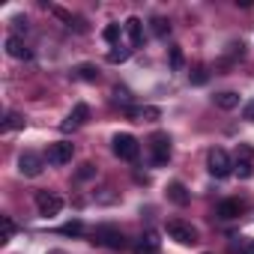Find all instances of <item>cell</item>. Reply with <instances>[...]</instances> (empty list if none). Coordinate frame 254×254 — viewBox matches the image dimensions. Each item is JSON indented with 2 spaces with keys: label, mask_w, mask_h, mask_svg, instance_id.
Listing matches in <instances>:
<instances>
[{
  "label": "cell",
  "mask_w": 254,
  "mask_h": 254,
  "mask_svg": "<svg viewBox=\"0 0 254 254\" xmlns=\"http://www.w3.org/2000/svg\"><path fill=\"white\" fill-rule=\"evenodd\" d=\"M54 15H57V18H60V21H66V24H69V27H72V15H69V12H66V9H60V6H54Z\"/></svg>",
  "instance_id": "30"
},
{
  "label": "cell",
  "mask_w": 254,
  "mask_h": 254,
  "mask_svg": "<svg viewBox=\"0 0 254 254\" xmlns=\"http://www.w3.org/2000/svg\"><path fill=\"white\" fill-rule=\"evenodd\" d=\"M215 105H218L221 111H233V108L239 105V93H233V90H224V93H218V96H215Z\"/></svg>",
  "instance_id": "16"
},
{
  "label": "cell",
  "mask_w": 254,
  "mask_h": 254,
  "mask_svg": "<svg viewBox=\"0 0 254 254\" xmlns=\"http://www.w3.org/2000/svg\"><path fill=\"white\" fill-rule=\"evenodd\" d=\"M42 168H45V162H42L39 153H30V150H27V153L18 156V171H21L24 177H39Z\"/></svg>",
  "instance_id": "9"
},
{
  "label": "cell",
  "mask_w": 254,
  "mask_h": 254,
  "mask_svg": "<svg viewBox=\"0 0 254 254\" xmlns=\"http://www.w3.org/2000/svg\"><path fill=\"white\" fill-rule=\"evenodd\" d=\"M242 254H254V239H251V242H245V248H242Z\"/></svg>",
  "instance_id": "31"
},
{
  "label": "cell",
  "mask_w": 254,
  "mask_h": 254,
  "mask_svg": "<svg viewBox=\"0 0 254 254\" xmlns=\"http://www.w3.org/2000/svg\"><path fill=\"white\" fill-rule=\"evenodd\" d=\"M242 120L254 123V99H251V102H245V108H242Z\"/></svg>",
  "instance_id": "29"
},
{
  "label": "cell",
  "mask_w": 254,
  "mask_h": 254,
  "mask_svg": "<svg viewBox=\"0 0 254 254\" xmlns=\"http://www.w3.org/2000/svg\"><path fill=\"white\" fill-rule=\"evenodd\" d=\"M72 156H75V144L72 141H54V144H48V153H45L48 165H57V168L69 165Z\"/></svg>",
  "instance_id": "4"
},
{
  "label": "cell",
  "mask_w": 254,
  "mask_h": 254,
  "mask_svg": "<svg viewBox=\"0 0 254 254\" xmlns=\"http://www.w3.org/2000/svg\"><path fill=\"white\" fill-rule=\"evenodd\" d=\"M24 117L18 114V111H9L6 114V120H3V132H15V129H24Z\"/></svg>",
  "instance_id": "17"
},
{
  "label": "cell",
  "mask_w": 254,
  "mask_h": 254,
  "mask_svg": "<svg viewBox=\"0 0 254 254\" xmlns=\"http://www.w3.org/2000/svg\"><path fill=\"white\" fill-rule=\"evenodd\" d=\"M60 233H66V236H78V233H84V224L75 218V221H69V224H63V227H57Z\"/></svg>",
  "instance_id": "26"
},
{
  "label": "cell",
  "mask_w": 254,
  "mask_h": 254,
  "mask_svg": "<svg viewBox=\"0 0 254 254\" xmlns=\"http://www.w3.org/2000/svg\"><path fill=\"white\" fill-rule=\"evenodd\" d=\"M114 99H117V102H123V105H126V111H129L132 96H129V90H126V87H114Z\"/></svg>",
  "instance_id": "27"
},
{
  "label": "cell",
  "mask_w": 254,
  "mask_h": 254,
  "mask_svg": "<svg viewBox=\"0 0 254 254\" xmlns=\"http://www.w3.org/2000/svg\"><path fill=\"white\" fill-rule=\"evenodd\" d=\"M189 81H191L194 87H203V84L209 81V72H206V66H194V72L189 75Z\"/></svg>",
  "instance_id": "23"
},
{
  "label": "cell",
  "mask_w": 254,
  "mask_h": 254,
  "mask_svg": "<svg viewBox=\"0 0 254 254\" xmlns=\"http://www.w3.org/2000/svg\"><path fill=\"white\" fill-rule=\"evenodd\" d=\"M111 150H114V156L123 159V162H138V156H141V144H138L132 135H114Z\"/></svg>",
  "instance_id": "1"
},
{
  "label": "cell",
  "mask_w": 254,
  "mask_h": 254,
  "mask_svg": "<svg viewBox=\"0 0 254 254\" xmlns=\"http://www.w3.org/2000/svg\"><path fill=\"white\" fill-rule=\"evenodd\" d=\"M168 200L177 203V206H186V203L191 200V194H189V189H186L180 180H174V183H168Z\"/></svg>",
  "instance_id": "14"
},
{
  "label": "cell",
  "mask_w": 254,
  "mask_h": 254,
  "mask_svg": "<svg viewBox=\"0 0 254 254\" xmlns=\"http://www.w3.org/2000/svg\"><path fill=\"white\" fill-rule=\"evenodd\" d=\"M120 36H123V27H120V24H108V27L102 30V39H105L108 45H117Z\"/></svg>",
  "instance_id": "22"
},
{
  "label": "cell",
  "mask_w": 254,
  "mask_h": 254,
  "mask_svg": "<svg viewBox=\"0 0 254 254\" xmlns=\"http://www.w3.org/2000/svg\"><path fill=\"white\" fill-rule=\"evenodd\" d=\"M168 236L180 245H194L197 242V230L186 221H168Z\"/></svg>",
  "instance_id": "6"
},
{
  "label": "cell",
  "mask_w": 254,
  "mask_h": 254,
  "mask_svg": "<svg viewBox=\"0 0 254 254\" xmlns=\"http://www.w3.org/2000/svg\"><path fill=\"white\" fill-rule=\"evenodd\" d=\"M6 54L15 57V60H27L30 57V48L24 45V39L18 33H12V36H6Z\"/></svg>",
  "instance_id": "13"
},
{
  "label": "cell",
  "mask_w": 254,
  "mask_h": 254,
  "mask_svg": "<svg viewBox=\"0 0 254 254\" xmlns=\"http://www.w3.org/2000/svg\"><path fill=\"white\" fill-rule=\"evenodd\" d=\"M36 206H39V212H42L45 218H51V215H60L63 197H60V194H51V191H39V194H36Z\"/></svg>",
  "instance_id": "8"
},
{
  "label": "cell",
  "mask_w": 254,
  "mask_h": 254,
  "mask_svg": "<svg viewBox=\"0 0 254 254\" xmlns=\"http://www.w3.org/2000/svg\"><path fill=\"white\" fill-rule=\"evenodd\" d=\"M48 254H66V251H48Z\"/></svg>",
  "instance_id": "32"
},
{
  "label": "cell",
  "mask_w": 254,
  "mask_h": 254,
  "mask_svg": "<svg viewBox=\"0 0 254 254\" xmlns=\"http://www.w3.org/2000/svg\"><path fill=\"white\" fill-rule=\"evenodd\" d=\"M233 171L242 177V180H248L251 174H254V150L248 147V144H239V150H236V165H233Z\"/></svg>",
  "instance_id": "7"
},
{
  "label": "cell",
  "mask_w": 254,
  "mask_h": 254,
  "mask_svg": "<svg viewBox=\"0 0 254 254\" xmlns=\"http://www.w3.org/2000/svg\"><path fill=\"white\" fill-rule=\"evenodd\" d=\"M159 248H162V239H159V233H156V230H147V233L138 239V245H135V254H159Z\"/></svg>",
  "instance_id": "12"
},
{
  "label": "cell",
  "mask_w": 254,
  "mask_h": 254,
  "mask_svg": "<svg viewBox=\"0 0 254 254\" xmlns=\"http://www.w3.org/2000/svg\"><path fill=\"white\" fill-rule=\"evenodd\" d=\"M87 120H90V105H87V102H78V105L72 108V114L66 117V123H63V132L78 129V126H84Z\"/></svg>",
  "instance_id": "10"
},
{
  "label": "cell",
  "mask_w": 254,
  "mask_h": 254,
  "mask_svg": "<svg viewBox=\"0 0 254 254\" xmlns=\"http://www.w3.org/2000/svg\"><path fill=\"white\" fill-rule=\"evenodd\" d=\"M123 30H126V36H129V42H132V48H138V45L144 42V21H141L138 15H132V18H126V24H123Z\"/></svg>",
  "instance_id": "11"
},
{
  "label": "cell",
  "mask_w": 254,
  "mask_h": 254,
  "mask_svg": "<svg viewBox=\"0 0 254 254\" xmlns=\"http://www.w3.org/2000/svg\"><path fill=\"white\" fill-rule=\"evenodd\" d=\"M93 242H102L108 248H126V245H129V239L123 236V230L114 227V224H99L93 230Z\"/></svg>",
  "instance_id": "3"
},
{
  "label": "cell",
  "mask_w": 254,
  "mask_h": 254,
  "mask_svg": "<svg viewBox=\"0 0 254 254\" xmlns=\"http://www.w3.org/2000/svg\"><path fill=\"white\" fill-rule=\"evenodd\" d=\"M168 60H171V69H174V72H180V69L186 66L183 48H180V45H171V48H168Z\"/></svg>",
  "instance_id": "19"
},
{
  "label": "cell",
  "mask_w": 254,
  "mask_h": 254,
  "mask_svg": "<svg viewBox=\"0 0 254 254\" xmlns=\"http://www.w3.org/2000/svg\"><path fill=\"white\" fill-rule=\"evenodd\" d=\"M153 33L156 36H168L171 33V21L168 18H153Z\"/></svg>",
  "instance_id": "25"
},
{
  "label": "cell",
  "mask_w": 254,
  "mask_h": 254,
  "mask_svg": "<svg viewBox=\"0 0 254 254\" xmlns=\"http://www.w3.org/2000/svg\"><path fill=\"white\" fill-rule=\"evenodd\" d=\"M93 174H96V168H93V165L87 162V165H81V171H78V180H90Z\"/></svg>",
  "instance_id": "28"
},
{
  "label": "cell",
  "mask_w": 254,
  "mask_h": 254,
  "mask_svg": "<svg viewBox=\"0 0 254 254\" xmlns=\"http://www.w3.org/2000/svg\"><path fill=\"white\" fill-rule=\"evenodd\" d=\"M150 150H153V165H168L171 162V138L165 132H156L150 138Z\"/></svg>",
  "instance_id": "5"
},
{
  "label": "cell",
  "mask_w": 254,
  "mask_h": 254,
  "mask_svg": "<svg viewBox=\"0 0 254 254\" xmlns=\"http://www.w3.org/2000/svg\"><path fill=\"white\" fill-rule=\"evenodd\" d=\"M129 54H132V48H114V51H108V63H126L129 60Z\"/></svg>",
  "instance_id": "24"
},
{
  "label": "cell",
  "mask_w": 254,
  "mask_h": 254,
  "mask_svg": "<svg viewBox=\"0 0 254 254\" xmlns=\"http://www.w3.org/2000/svg\"><path fill=\"white\" fill-rule=\"evenodd\" d=\"M75 75H78L81 81H90V84H93V81H99V69H96L93 63H81V66L75 69Z\"/></svg>",
  "instance_id": "20"
},
{
  "label": "cell",
  "mask_w": 254,
  "mask_h": 254,
  "mask_svg": "<svg viewBox=\"0 0 254 254\" xmlns=\"http://www.w3.org/2000/svg\"><path fill=\"white\" fill-rule=\"evenodd\" d=\"M206 168H209V174H212L215 180H224V177L233 174V162H230V156H227L221 147L209 150V156H206Z\"/></svg>",
  "instance_id": "2"
},
{
  "label": "cell",
  "mask_w": 254,
  "mask_h": 254,
  "mask_svg": "<svg viewBox=\"0 0 254 254\" xmlns=\"http://www.w3.org/2000/svg\"><path fill=\"white\" fill-rule=\"evenodd\" d=\"M129 117H138V120H147V123H153V120H159L162 117V111L159 108H141V111H135V108H129Z\"/></svg>",
  "instance_id": "21"
},
{
  "label": "cell",
  "mask_w": 254,
  "mask_h": 254,
  "mask_svg": "<svg viewBox=\"0 0 254 254\" xmlns=\"http://www.w3.org/2000/svg\"><path fill=\"white\" fill-rule=\"evenodd\" d=\"M242 212V206H239V200H221L218 203V209H215V215L218 218H224V221H230V218H236Z\"/></svg>",
  "instance_id": "15"
},
{
  "label": "cell",
  "mask_w": 254,
  "mask_h": 254,
  "mask_svg": "<svg viewBox=\"0 0 254 254\" xmlns=\"http://www.w3.org/2000/svg\"><path fill=\"white\" fill-rule=\"evenodd\" d=\"M0 230H3V233H0V242H9V239L18 233V227H15V221H12L9 215H3V218H0Z\"/></svg>",
  "instance_id": "18"
}]
</instances>
